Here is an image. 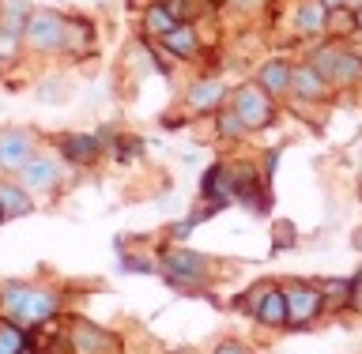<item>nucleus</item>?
Wrapping results in <instances>:
<instances>
[{"label": "nucleus", "mask_w": 362, "mask_h": 354, "mask_svg": "<svg viewBox=\"0 0 362 354\" xmlns=\"http://www.w3.org/2000/svg\"><path fill=\"white\" fill-rule=\"evenodd\" d=\"M325 19H328V8L321 4V0H305V4L298 8V16H294L298 34H321L325 30Z\"/></svg>", "instance_id": "ddd939ff"}, {"label": "nucleus", "mask_w": 362, "mask_h": 354, "mask_svg": "<svg viewBox=\"0 0 362 354\" xmlns=\"http://www.w3.org/2000/svg\"><path fill=\"white\" fill-rule=\"evenodd\" d=\"M34 158V147H30V136L27 132H0V166L4 170H23Z\"/></svg>", "instance_id": "0eeeda50"}, {"label": "nucleus", "mask_w": 362, "mask_h": 354, "mask_svg": "<svg viewBox=\"0 0 362 354\" xmlns=\"http://www.w3.org/2000/svg\"><path fill=\"white\" fill-rule=\"evenodd\" d=\"M355 19H358V30H362V4L355 8Z\"/></svg>", "instance_id": "bb28decb"}, {"label": "nucleus", "mask_w": 362, "mask_h": 354, "mask_svg": "<svg viewBox=\"0 0 362 354\" xmlns=\"http://www.w3.org/2000/svg\"><path fill=\"white\" fill-rule=\"evenodd\" d=\"M0 208H4L8 215H27L30 200H27V192L16 189V185H0Z\"/></svg>", "instance_id": "6ab92c4d"}, {"label": "nucleus", "mask_w": 362, "mask_h": 354, "mask_svg": "<svg viewBox=\"0 0 362 354\" xmlns=\"http://www.w3.org/2000/svg\"><path fill=\"white\" fill-rule=\"evenodd\" d=\"M174 27H177V19H174V11L166 8V0H163V4H151V8H147L144 30L151 34V38H163V34H170Z\"/></svg>", "instance_id": "4468645a"}, {"label": "nucleus", "mask_w": 362, "mask_h": 354, "mask_svg": "<svg viewBox=\"0 0 362 354\" xmlns=\"http://www.w3.org/2000/svg\"><path fill=\"white\" fill-rule=\"evenodd\" d=\"M0 305H4V317L19 328H34L42 321H49L57 313V298L45 290H34V287H4L0 294Z\"/></svg>", "instance_id": "f257e3e1"}, {"label": "nucleus", "mask_w": 362, "mask_h": 354, "mask_svg": "<svg viewBox=\"0 0 362 354\" xmlns=\"http://www.w3.org/2000/svg\"><path fill=\"white\" fill-rule=\"evenodd\" d=\"M283 298H287V321L291 324H310L325 305V294L313 287H291V290H283Z\"/></svg>", "instance_id": "423d86ee"}, {"label": "nucleus", "mask_w": 362, "mask_h": 354, "mask_svg": "<svg viewBox=\"0 0 362 354\" xmlns=\"http://www.w3.org/2000/svg\"><path fill=\"white\" fill-rule=\"evenodd\" d=\"M219 132L226 136V140H234V136H242V132H245V121L238 117V113H223V121H219Z\"/></svg>", "instance_id": "4be33fe9"}, {"label": "nucleus", "mask_w": 362, "mask_h": 354, "mask_svg": "<svg viewBox=\"0 0 362 354\" xmlns=\"http://www.w3.org/2000/svg\"><path fill=\"white\" fill-rule=\"evenodd\" d=\"M313 68L328 79V83H355V79L362 76V61L347 49H317Z\"/></svg>", "instance_id": "7ed1b4c3"}, {"label": "nucleus", "mask_w": 362, "mask_h": 354, "mask_svg": "<svg viewBox=\"0 0 362 354\" xmlns=\"http://www.w3.org/2000/svg\"><path fill=\"white\" fill-rule=\"evenodd\" d=\"M19 174H23V185H27V189H49L57 181V163H53V158H45V155H38V158H30Z\"/></svg>", "instance_id": "9d476101"}, {"label": "nucleus", "mask_w": 362, "mask_h": 354, "mask_svg": "<svg viewBox=\"0 0 362 354\" xmlns=\"http://www.w3.org/2000/svg\"><path fill=\"white\" fill-rule=\"evenodd\" d=\"M61 151L72 158V163H95L98 158V140H90V136H64Z\"/></svg>", "instance_id": "dca6fc26"}, {"label": "nucleus", "mask_w": 362, "mask_h": 354, "mask_svg": "<svg viewBox=\"0 0 362 354\" xmlns=\"http://www.w3.org/2000/svg\"><path fill=\"white\" fill-rule=\"evenodd\" d=\"M166 276H170V283L185 287V283H197V279L208 276V260L200 253H192V249H174V253L166 256Z\"/></svg>", "instance_id": "39448f33"}, {"label": "nucleus", "mask_w": 362, "mask_h": 354, "mask_svg": "<svg viewBox=\"0 0 362 354\" xmlns=\"http://www.w3.org/2000/svg\"><path fill=\"white\" fill-rule=\"evenodd\" d=\"M325 87H328V79L317 72L313 64H302V68H291V90L294 95H302V98H325Z\"/></svg>", "instance_id": "1a4fd4ad"}, {"label": "nucleus", "mask_w": 362, "mask_h": 354, "mask_svg": "<svg viewBox=\"0 0 362 354\" xmlns=\"http://www.w3.org/2000/svg\"><path fill=\"white\" fill-rule=\"evenodd\" d=\"M219 102H223V83H215V79H200V83L189 87V106L197 113L219 110Z\"/></svg>", "instance_id": "9b49d317"}, {"label": "nucleus", "mask_w": 362, "mask_h": 354, "mask_svg": "<svg viewBox=\"0 0 362 354\" xmlns=\"http://www.w3.org/2000/svg\"><path fill=\"white\" fill-rule=\"evenodd\" d=\"M325 8H339V4H347V0H321Z\"/></svg>", "instance_id": "a878e982"}, {"label": "nucleus", "mask_w": 362, "mask_h": 354, "mask_svg": "<svg viewBox=\"0 0 362 354\" xmlns=\"http://www.w3.org/2000/svg\"><path fill=\"white\" fill-rule=\"evenodd\" d=\"M4 215H8V211H4V208H0V219H4Z\"/></svg>", "instance_id": "c85d7f7f"}, {"label": "nucleus", "mask_w": 362, "mask_h": 354, "mask_svg": "<svg viewBox=\"0 0 362 354\" xmlns=\"http://www.w3.org/2000/svg\"><path fill=\"white\" fill-rule=\"evenodd\" d=\"M23 38H27V45L38 53L61 49L64 45V19L57 16V11H30L27 27H23Z\"/></svg>", "instance_id": "f03ea898"}, {"label": "nucleus", "mask_w": 362, "mask_h": 354, "mask_svg": "<svg viewBox=\"0 0 362 354\" xmlns=\"http://www.w3.org/2000/svg\"><path fill=\"white\" fill-rule=\"evenodd\" d=\"M215 354H249V350H245V347H238V343H223Z\"/></svg>", "instance_id": "b1692460"}, {"label": "nucleus", "mask_w": 362, "mask_h": 354, "mask_svg": "<svg viewBox=\"0 0 362 354\" xmlns=\"http://www.w3.org/2000/svg\"><path fill=\"white\" fill-rule=\"evenodd\" d=\"M291 237H294L291 223H276V249H287V245H291Z\"/></svg>", "instance_id": "5701e85b"}, {"label": "nucleus", "mask_w": 362, "mask_h": 354, "mask_svg": "<svg viewBox=\"0 0 362 354\" xmlns=\"http://www.w3.org/2000/svg\"><path fill=\"white\" fill-rule=\"evenodd\" d=\"M355 245L362 249V230H355Z\"/></svg>", "instance_id": "cd10ccee"}, {"label": "nucleus", "mask_w": 362, "mask_h": 354, "mask_svg": "<svg viewBox=\"0 0 362 354\" xmlns=\"http://www.w3.org/2000/svg\"><path fill=\"white\" fill-rule=\"evenodd\" d=\"M72 343L79 354H106L113 347V339L106 332H98V328H90V324H76L72 328Z\"/></svg>", "instance_id": "f8f14e48"}, {"label": "nucleus", "mask_w": 362, "mask_h": 354, "mask_svg": "<svg viewBox=\"0 0 362 354\" xmlns=\"http://www.w3.org/2000/svg\"><path fill=\"white\" fill-rule=\"evenodd\" d=\"M249 298L257 302V321L260 324H287V298H283V290H272V287H257Z\"/></svg>", "instance_id": "6e6552de"}, {"label": "nucleus", "mask_w": 362, "mask_h": 354, "mask_svg": "<svg viewBox=\"0 0 362 354\" xmlns=\"http://www.w3.org/2000/svg\"><path fill=\"white\" fill-rule=\"evenodd\" d=\"M158 42H163L170 53H177V57H192V53H197V34H192L189 23H177V27L170 34H163Z\"/></svg>", "instance_id": "2eb2a0df"}, {"label": "nucleus", "mask_w": 362, "mask_h": 354, "mask_svg": "<svg viewBox=\"0 0 362 354\" xmlns=\"http://www.w3.org/2000/svg\"><path fill=\"white\" fill-rule=\"evenodd\" d=\"M260 87L268 90V95H283V90L291 87V68L283 61H272L260 68Z\"/></svg>", "instance_id": "f3484780"}, {"label": "nucleus", "mask_w": 362, "mask_h": 354, "mask_svg": "<svg viewBox=\"0 0 362 354\" xmlns=\"http://www.w3.org/2000/svg\"><path fill=\"white\" fill-rule=\"evenodd\" d=\"M87 34H90V27H83V23H64V45H68V49H76V53H83V45L90 42L87 38Z\"/></svg>", "instance_id": "412c9836"}, {"label": "nucleus", "mask_w": 362, "mask_h": 354, "mask_svg": "<svg viewBox=\"0 0 362 354\" xmlns=\"http://www.w3.org/2000/svg\"><path fill=\"white\" fill-rule=\"evenodd\" d=\"M234 113L245 121V129H264L272 121V98L260 83H249L234 95Z\"/></svg>", "instance_id": "20e7f679"}, {"label": "nucleus", "mask_w": 362, "mask_h": 354, "mask_svg": "<svg viewBox=\"0 0 362 354\" xmlns=\"http://www.w3.org/2000/svg\"><path fill=\"white\" fill-rule=\"evenodd\" d=\"M23 328L19 324H0V354H23Z\"/></svg>", "instance_id": "aec40b11"}, {"label": "nucleus", "mask_w": 362, "mask_h": 354, "mask_svg": "<svg viewBox=\"0 0 362 354\" xmlns=\"http://www.w3.org/2000/svg\"><path fill=\"white\" fill-rule=\"evenodd\" d=\"M325 27H328V30H336V34H351V30H358L355 8H347V4H339V8H328V19H325Z\"/></svg>", "instance_id": "a211bd4d"}, {"label": "nucleus", "mask_w": 362, "mask_h": 354, "mask_svg": "<svg viewBox=\"0 0 362 354\" xmlns=\"http://www.w3.org/2000/svg\"><path fill=\"white\" fill-rule=\"evenodd\" d=\"M230 4H242V8H257V4H264V0H230Z\"/></svg>", "instance_id": "393cba45"}]
</instances>
